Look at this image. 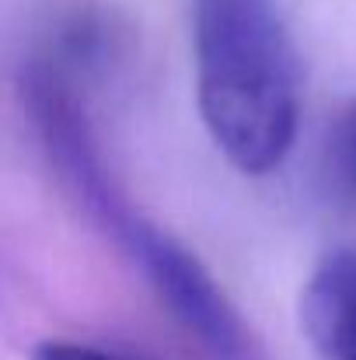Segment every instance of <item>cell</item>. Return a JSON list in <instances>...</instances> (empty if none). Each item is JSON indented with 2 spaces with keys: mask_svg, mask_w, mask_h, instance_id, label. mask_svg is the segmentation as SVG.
I'll list each match as a JSON object with an SVG mask.
<instances>
[{
  "mask_svg": "<svg viewBox=\"0 0 356 360\" xmlns=\"http://www.w3.org/2000/svg\"><path fill=\"white\" fill-rule=\"evenodd\" d=\"M116 360H119V357H116Z\"/></svg>",
  "mask_w": 356,
  "mask_h": 360,
  "instance_id": "obj_5",
  "label": "cell"
},
{
  "mask_svg": "<svg viewBox=\"0 0 356 360\" xmlns=\"http://www.w3.org/2000/svg\"><path fill=\"white\" fill-rule=\"evenodd\" d=\"M196 95L220 154L276 172L301 126V60L276 0H192Z\"/></svg>",
  "mask_w": 356,
  "mask_h": 360,
  "instance_id": "obj_2",
  "label": "cell"
},
{
  "mask_svg": "<svg viewBox=\"0 0 356 360\" xmlns=\"http://www.w3.org/2000/svg\"><path fill=\"white\" fill-rule=\"evenodd\" d=\"M301 319L318 360H356V252H332L318 262Z\"/></svg>",
  "mask_w": 356,
  "mask_h": 360,
  "instance_id": "obj_3",
  "label": "cell"
},
{
  "mask_svg": "<svg viewBox=\"0 0 356 360\" xmlns=\"http://www.w3.org/2000/svg\"><path fill=\"white\" fill-rule=\"evenodd\" d=\"M21 102L77 203L143 273L147 287L203 354L210 360H258L251 333L203 262L126 200L67 77L49 63L25 67Z\"/></svg>",
  "mask_w": 356,
  "mask_h": 360,
  "instance_id": "obj_1",
  "label": "cell"
},
{
  "mask_svg": "<svg viewBox=\"0 0 356 360\" xmlns=\"http://www.w3.org/2000/svg\"><path fill=\"white\" fill-rule=\"evenodd\" d=\"M325 168L339 193L356 200V102H350L329 129L325 143Z\"/></svg>",
  "mask_w": 356,
  "mask_h": 360,
  "instance_id": "obj_4",
  "label": "cell"
}]
</instances>
